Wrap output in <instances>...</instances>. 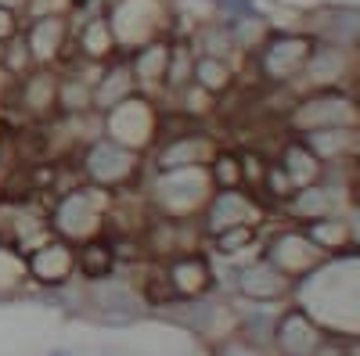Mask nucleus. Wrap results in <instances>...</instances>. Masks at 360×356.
<instances>
[{
	"label": "nucleus",
	"instance_id": "1",
	"mask_svg": "<svg viewBox=\"0 0 360 356\" xmlns=\"http://www.w3.org/2000/svg\"><path fill=\"white\" fill-rule=\"evenodd\" d=\"M22 40L29 44V51H33V62H51L69 40V18L65 15H37L33 22H29Z\"/></svg>",
	"mask_w": 360,
	"mask_h": 356
},
{
	"label": "nucleus",
	"instance_id": "2",
	"mask_svg": "<svg viewBox=\"0 0 360 356\" xmlns=\"http://www.w3.org/2000/svg\"><path fill=\"white\" fill-rule=\"evenodd\" d=\"M79 47H83L90 58H101L105 51H112V29H108V18H86L83 29H79Z\"/></svg>",
	"mask_w": 360,
	"mask_h": 356
},
{
	"label": "nucleus",
	"instance_id": "3",
	"mask_svg": "<svg viewBox=\"0 0 360 356\" xmlns=\"http://www.w3.org/2000/svg\"><path fill=\"white\" fill-rule=\"evenodd\" d=\"M22 98H25V105H33V108L51 105V101L58 98V83H54V76H47V72L29 76V79L22 83Z\"/></svg>",
	"mask_w": 360,
	"mask_h": 356
},
{
	"label": "nucleus",
	"instance_id": "4",
	"mask_svg": "<svg viewBox=\"0 0 360 356\" xmlns=\"http://www.w3.org/2000/svg\"><path fill=\"white\" fill-rule=\"evenodd\" d=\"M69 266H72L69 252L54 245V249H47V252H40V256L33 259V274H37L40 281H51V270L62 277V274H69Z\"/></svg>",
	"mask_w": 360,
	"mask_h": 356
},
{
	"label": "nucleus",
	"instance_id": "5",
	"mask_svg": "<svg viewBox=\"0 0 360 356\" xmlns=\"http://www.w3.org/2000/svg\"><path fill=\"white\" fill-rule=\"evenodd\" d=\"M198 72H202V83H205V86H220V83H227V69H220L217 62H202Z\"/></svg>",
	"mask_w": 360,
	"mask_h": 356
},
{
	"label": "nucleus",
	"instance_id": "6",
	"mask_svg": "<svg viewBox=\"0 0 360 356\" xmlns=\"http://www.w3.org/2000/svg\"><path fill=\"white\" fill-rule=\"evenodd\" d=\"M18 37V11H8V8H0V40H11Z\"/></svg>",
	"mask_w": 360,
	"mask_h": 356
},
{
	"label": "nucleus",
	"instance_id": "7",
	"mask_svg": "<svg viewBox=\"0 0 360 356\" xmlns=\"http://www.w3.org/2000/svg\"><path fill=\"white\" fill-rule=\"evenodd\" d=\"M25 4H29V0H0V8H8V11H25Z\"/></svg>",
	"mask_w": 360,
	"mask_h": 356
},
{
	"label": "nucleus",
	"instance_id": "8",
	"mask_svg": "<svg viewBox=\"0 0 360 356\" xmlns=\"http://www.w3.org/2000/svg\"><path fill=\"white\" fill-rule=\"evenodd\" d=\"M11 79H15V76H11V72H8L4 65H0V94H4V86H8Z\"/></svg>",
	"mask_w": 360,
	"mask_h": 356
},
{
	"label": "nucleus",
	"instance_id": "9",
	"mask_svg": "<svg viewBox=\"0 0 360 356\" xmlns=\"http://www.w3.org/2000/svg\"><path fill=\"white\" fill-rule=\"evenodd\" d=\"M0 62H4V40H0Z\"/></svg>",
	"mask_w": 360,
	"mask_h": 356
}]
</instances>
